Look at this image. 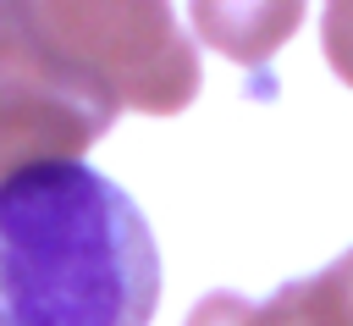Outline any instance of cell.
I'll return each mask as SVG.
<instances>
[{
	"label": "cell",
	"instance_id": "5",
	"mask_svg": "<svg viewBox=\"0 0 353 326\" xmlns=\"http://www.w3.org/2000/svg\"><path fill=\"white\" fill-rule=\"evenodd\" d=\"M303 11H309V0H188L199 44H210L215 55L254 66V72L298 33Z\"/></svg>",
	"mask_w": 353,
	"mask_h": 326
},
{
	"label": "cell",
	"instance_id": "3",
	"mask_svg": "<svg viewBox=\"0 0 353 326\" xmlns=\"http://www.w3.org/2000/svg\"><path fill=\"white\" fill-rule=\"evenodd\" d=\"M105 99L33 22L28 0H0V182L50 160H77L116 127Z\"/></svg>",
	"mask_w": 353,
	"mask_h": 326
},
{
	"label": "cell",
	"instance_id": "1",
	"mask_svg": "<svg viewBox=\"0 0 353 326\" xmlns=\"http://www.w3.org/2000/svg\"><path fill=\"white\" fill-rule=\"evenodd\" d=\"M160 249L127 188L83 160L0 182V326H149Z\"/></svg>",
	"mask_w": 353,
	"mask_h": 326
},
{
	"label": "cell",
	"instance_id": "6",
	"mask_svg": "<svg viewBox=\"0 0 353 326\" xmlns=\"http://www.w3.org/2000/svg\"><path fill=\"white\" fill-rule=\"evenodd\" d=\"M320 44L331 72L353 88V0H325V22H320Z\"/></svg>",
	"mask_w": 353,
	"mask_h": 326
},
{
	"label": "cell",
	"instance_id": "4",
	"mask_svg": "<svg viewBox=\"0 0 353 326\" xmlns=\"http://www.w3.org/2000/svg\"><path fill=\"white\" fill-rule=\"evenodd\" d=\"M188 326H353V249L336 254L325 271L276 287L270 298L210 293L193 304Z\"/></svg>",
	"mask_w": 353,
	"mask_h": 326
},
{
	"label": "cell",
	"instance_id": "2",
	"mask_svg": "<svg viewBox=\"0 0 353 326\" xmlns=\"http://www.w3.org/2000/svg\"><path fill=\"white\" fill-rule=\"evenodd\" d=\"M44 39L116 111L176 116L199 94V50L171 0H28Z\"/></svg>",
	"mask_w": 353,
	"mask_h": 326
}]
</instances>
